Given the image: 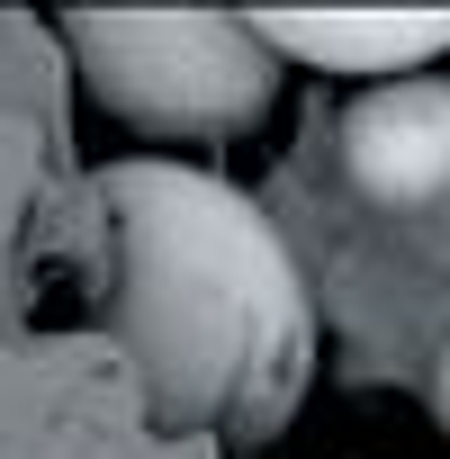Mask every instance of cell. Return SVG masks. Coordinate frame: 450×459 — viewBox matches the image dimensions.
Masks as SVG:
<instances>
[{
    "label": "cell",
    "instance_id": "2",
    "mask_svg": "<svg viewBox=\"0 0 450 459\" xmlns=\"http://www.w3.org/2000/svg\"><path fill=\"white\" fill-rule=\"evenodd\" d=\"M55 28L91 108L135 135L216 144L280 108V55L244 10H64Z\"/></svg>",
    "mask_w": 450,
    "mask_h": 459
},
{
    "label": "cell",
    "instance_id": "3",
    "mask_svg": "<svg viewBox=\"0 0 450 459\" xmlns=\"http://www.w3.org/2000/svg\"><path fill=\"white\" fill-rule=\"evenodd\" d=\"M333 171L378 216H423L450 198V73H405L333 117Z\"/></svg>",
    "mask_w": 450,
    "mask_h": 459
},
{
    "label": "cell",
    "instance_id": "1",
    "mask_svg": "<svg viewBox=\"0 0 450 459\" xmlns=\"http://www.w3.org/2000/svg\"><path fill=\"white\" fill-rule=\"evenodd\" d=\"M108 333L162 432L271 441L316 378V289L280 216L171 153L100 171Z\"/></svg>",
    "mask_w": 450,
    "mask_h": 459
},
{
    "label": "cell",
    "instance_id": "5",
    "mask_svg": "<svg viewBox=\"0 0 450 459\" xmlns=\"http://www.w3.org/2000/svg\"><path fill=\"white\" fill-rule=\"evenodd\" d=\"M423 405H432V423H441V441H450V333L432 342V369H423Z\"/></svg>",
    "mask_w": 450,
    "mask_h": 459
},
{
    "label": "cell",
    "instance_id": "4",
    "mask_svg": "<svg viewBox=\"0 0 450 459\" xmlns=\"http://www.w3.org/2000/svg\"><path fill=\"white\" fill-rule=\"evenodd\" d=\"M262 46L307 73H342L360 91L432 73L450 55V10H253Z\"/></svg>",
    "mask_w": 450,
    "mask_h": 459
}]
</instances>
